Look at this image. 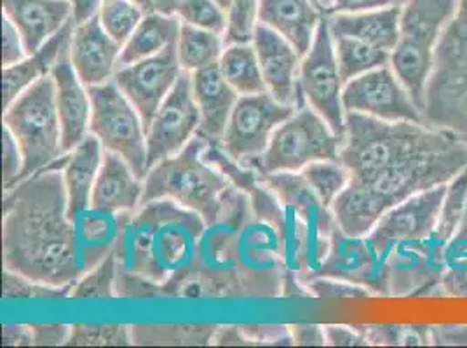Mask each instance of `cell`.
<instances>
[{
  "mask_svg": "<svg viewBox=\"0 0 467 348\" xmlns=\"http://www.w3.org/2000/svg\"><path fill=\"white\" fill-rule=\"evenodd\" d=\"M338 160L350 181L370 189L388 208L410 195L445 185L467 168V139L415 122L346 114Z\"/></svg>",
  "mask_w": 467,
  "mask_h": 348,
  "instance_id": "obj_1",
  "label": "cell"
},
{
  "mask_svg": "<svg viewBox=\"0 0 467 348\" xmlns=\"http://www.w3.org/2000/svg\"><path fill=\"white\" fill-rule=\"evenodd\" d=\"M4 271L68 288L91 269L78 220L68 214L61 169H44L7 190L2 204ZM88 248V246H86Z\"/></svg>",
  "mask_w": 467,
  "mask_h": 348,
  "instance_id": "obj_2",
  "label": "cell"
},
{
  "mask_svg": "<svg viewBox=\"0 0 467 348\" xmlns=\"http://www.w3.org/2000/svg\"><path fill=\"white\" fill-rule=\"evenodd\" d=\"M116 218L112 251L119 269L157 284L162 296H175L176 286L194 269L204 220L171 200L141 204Z\"/></svg>",
  "mask_w": 467,
  "mask_h": 348,
  "instance_id": "obj_3",
  "label": "cell"
},
{
  "mask_svg": "<svg viewBox=\"0 0 467 348\" xmlns=\"http://www.w3.org/2000/svg\"><path fill=\"white\" fill-rule=\"evenodd\" d=\"M206 147V138L194 136L183 150L150 168L143 178L141 204L171 200L213 227L223 214L233 183L204 159Z\"/></svg>",
  "mask_w": 467,
  "mask_h": 348,
  "instance_id": "obj_4",
  "label": "cell"
},
{
  "mask_svg": "<svg viewBox=\"0 0 467 348\" xmlns=\"http://www.w3.org/2000/svg\"><path fill=\"white\" fill-rule=\"evenodd\" d=\"M455 11L457 0H409L401 9V34L389 65L422 114L436 46Z\"/></svg>",
  "mask_w": 467,
  "mask_h": 348,
  "instance_id": "obj_5",
  "label": "cell"
},
{
  "mask_svg": "<svg viewBox=\"0 0 467 348\" xmlns=\"http://www.w3.org/2000/svg\"><path fill=\"white\" fill-rule=\"evenodd\" d=\"M25 159L21 181L53 168L63 155V131L53 76H46L16 97L2 116Z\"/></svg>",
  "mask_w": 467,
  "mask_h": 348,
  "instance_id": "obj_6",
  "label": "cell"
},
{
  "mask_svg": "<svg viewBox=\"0 0 467 348\" xmlns=\"http://www.w3.org/2000/svg\"><path fill=\"white\" fill-rule=\"evenodd\" d=\"M340 143L342 136L312 107L304 105L274 131L267 150L243 166L258 174L300 173L316 160H338Z\"/></svg>",
  "mask_w": 467,
  "mask_h": 348,
  "instance_id": "obj_7",
  "label": "cell"
},
{
  "mask_svg": "<svg viewBox=\"0 0 467 348\" xmlns=\"http://www.w3.org/2000/svg\"><path fill=\"white\" fill-rule=\"evenodd\" d=\"M91 97L89 133L105 150L120 155L143 179L147 176V133L135 105L119 89L114 78L88 87Z\"/></svg>",
  "mask_w": 467,
  "mask_h": 348,
  "instance_id": "obj_8",
  "label": "cell"
},
{
  "mask_svg": "<svg viewBox=\"0 0 467 348\" xmlns=\"http://www.w3.org/2000/svg\"><path fill=\"white\" fill-rule=\"evenodd\" d=\"M298 82L307 105L323 117L337 135L346 133V110L342 103L344 82L338 70L335 42L325 16L316 32L309 53L300 61Z\"/></svg>",
  "mask_w": 467,
  "mask_h": 348,
  "instance_id": "obj_9",
  "label": "cell"
},
{
  "mask_svg": "<svg viewBox=\"0 0 467 348\" xmlns=\"http://www.w3.org/2000/svg\"><path fill=\"white\" fill-rule=\"evenodd\" d=\"M296 110L298 107L277 101L269 91L239 97L218 143L239 164H246L267 150L274 131Z\"/></svg>",
  "mask_w": 467,
  "mask_h": 348,
  "instance_id": "obj_10",
  "label": "cell"
},
{
  "mask_svg": "<svg viewBox=\"0 0 467 348\" xmlns=\"http://www.w3.org/2000/svg\"><path fill=\"white\" fill-rule=\"evenodd\" d=\"M342 103L346 114L356 112L388 122L428 124L390 65L349 80L342 91Z\"/></svg>",
  "mask_w": 467,
  "mask_h": 348,
  "instance_id": "obj_11",
  "label": "cell"
},
{
  "mask_svg": "<svg viewBox=\"0 0 467 348\" xmlns=\"http://www.w3.org/2000/svg\"><path fill=\"white\" fill-rule=\"evenodd\" d=\"M199 126L201 114L192 95V77L183 72L147 129V169L183 150L199 133Z\"/></svg>",
  "mask_w": 467,
  "mask_h": 348,
  "instance_id": "obj_12",
  "label": "cell"
},
{
  "mask_svg": "<svg viewBox=\"0 0 467 348\" xmlns=\"http://www.w3.org/2000/svg\"><path fill=\"white\" fill-rule=\"evenodd\" d=\"M447 185H438L419 194L410 195L384 214L368 235L375 251L384 261L398 244L417 242L431 237L447 194Z\"/></svg>",
  "mask_w": 467,
  "mask_h": 348,
  "instance_id": "obj_13",
  "label": "cell"
},
{
  "mask_svg": "<svg viewBox=\"0 0 467 348\" xmlns=\"http://www.w3.org/2000/svg\"><path fill=\"white\" fill-rule=\"evenodd\" d=\"M183 68L178 59V40L159 55L141 59L130 67L117 68L114 82L135 105L145 124V133L159 107L182 77Z\"/></svg>",
  "mask_w": 467,
  "mask_h": 348,
  "instance_id": "obj_14",
  "label": "cell"
},
{
  "mask_svg": "<svg viewBox=\"0 0 467 348\" xmlns=\"http://www.w3.org/2000/svg\"><path fill=\"white\" fill-rule=\"evenodd\" d=\"M312 277H330L386 294L384 261L371 246L368 237H352L337 229L331 232L330 246ZM307 279V281H309Z\"/></svg>",
  "mask_w": 467,
  "mask_h": 348,
  "instance_id": "obj_15",
  "label": "cell"
},
{
  "mask_svg": "<svg viewBox=\"0 0 467 348\" xmlns=\"http://www.w3.org/2000/svg\"><path fill=\"white\" fill-rule=\"evenodd\" d=\"M254 46L267 91L285 105L298 108L307 105L298 82L302 56L292 42L260 23L254 32Z\"/></svg>",
  "mask_w": 467,
  "mask_h": 348,
  "instance_id": "obj_16",
  "label": "cell"
},
{
  "mask_svg": "<svg viewBox=\"0 0 467 348\" xmlns=\"http://www.w3.org/2000/svg\"><path fill=\"white\" fill-rule=\"evenodd\" d=\"M120 51L122 46L103 30L98 15L76 25L70 42V61L86 87L114 78Z\"/></svg>",
  "mask_w": 467,
  "mask_h": 348,
  "instance_id": "obj_17",
  "label": "cell"
},
{
  "mask_svg": "<svg viewBox=\"0 0 467 348\" xmlns=\"http://www.w3.org/2000/svg\"><path fill=\"white\" fill-rule=\"evenodd\" d=\"M57 86V105H58L63 148L70 152L78 143L89 135L91 126V97L88 87L78 78L70 61V51H67L55 68L51 70Z\"/></svg>",
  "mask_w": 467,
  "mask_h": 348,
  "instance_id": "obj_18",
  "label": "cell"
},
{
  "mask_svg": "<svg viewBox=\"0 0 467 348\" xmlns=\"http://www.w3.org/2000/svg\"><path fill=\"white\" fill-rule=\"evenodd\" d=\"M260 179L288 213L306 223L316 237L330 241L331 232L337 229V221L330 208H327L314 194L302 173L260 174Z\"/></svg>",
  "mask_w": 467,
  "mask_h": 348,
  "instance_id": "obj_19",
  "label": "cell"
},
{
  "mask_svg": "<svg viewBox=\"0 0 467 348\" xmlns=\"http://www.w3.org/2000/svg\"><path fill=\"white\" fill-rule=\"evenodd\" d=\"M4 16L20 30L26 53L34 55L74 20V9L68 0H2Z\"/></svg>",
  "mask_w": 467,
  "mask_h": 348,
  "instance_id": "obj_20",
  "label": "cell"
},
{
  "mask_svg": "<svg viewBox=\"0 0 467 348\" xmlns=\"http://www.w3.org/2000/svg\"><path fill=\"white\" fill-rule=\"evenodd\" d=\"M143 179L120 155L105 150L103 162L98 173L91 210L109 216L131 213L141 206Z\"/></svg>",
  "mask_w": 467,
  "mask_h": 348,
  "instance_id": "obj_21",
  "label": "cell"
},
{
  "mask_svg": "<svg viewBox=\"0 0 467 348\" xmlns=\"http://www.w3.org/2000/svg\"><path fill=\"white\" fill-rule=\"evenodd\" d=\"M424 117L429 126L453 131L467 139V74L432 68L426 86Z\"/></svg>",
  "mask_w": 467,
  "mask_h": 348,
  "instance_id": "obj_22",
  "label": "cell"
},
{
  "mask_svg": "<svg viewBox=\"0 0 467 348\" xmlns=\"http://www.w3.org/2000/svg\"><path fill=\"white\" fill-rule=\"evenodd\" d=\"M191 77L192 95L201 114L197 135L206 138L208 141H220L227 129L239 95L222 76L218 63L197 70L191 74Z\"/></svg>",
  "mask_w": 467,
  "mask_h": 348,
  "instance_id": "obj_23",
  "label": "cell"
},
{
  "mask_svg": "<svg viewBox=\"0 0 467 348\" xmlns=\"http://www.w3.org/2000/svg\"><path fill=\"white\" fill-rule=\"evenodd\" d=\"M105 148L93 133L86 136L70 152L63 155L61 173L68 197V214L78 220L91 210V194L97 181Z\"/></svg>",
  "mask_w": 467,
  "mask_h": 348,
  "instance_id": "obj_24",
  "label": "cell"
},
{
  "mask_svg": "<svg viewBox=\"0 0 467 348\" xmlns=\"http://www.w3.org/2000/svg\"><path fill=\"white\" fill-rule=\"evenodd\" d=\"M76 30V21L70 20L57 36L47 40L37 53L28 55L26 58L4 67L2 70V103L4 110L20 97L23 91H26L32 84H36L46 76H51V70L58 63V59L70 51V42Z\"/></svg>",
  "mask_w": 467,
  "mask_h": 348,
  "instance_id": "obj_25",
  "label": "cell"
},
{
  "mask_svg": "<svg viewBox=\"0 0 467 348\" xmlns=\"http://www.w3.org/2000/svg\"><path fill=\"white\" fill-rule=\"evenodd\" d=\"M325 16L312 0H260L258 20L290 40L304 58Z\"/></svg>",
  "mask_w": 467,
  "mask_h": 348,
  "instance_id": "obj_26",
  "label": "cell"
},
{
  "mask_svg": "<svg viewBox=\"0 0 467 348\" xmlns=\"http://www.w3.org/2000/svg\"><path fill=\"white\" fill-rule=\"evenodd\" d=\"M401 9L389 7L365 13L328 15L333 37H352L392 53L401 34Z\"/></svg>",
  "mask_w": 467,
  "mask_h": 348,
  "instance_id": "obj_27",
  "label": "cell"
},
{
  "mask_svg": "<svg viewBox=\"0 0 467 348\" xmlns=\"http://www.w3.org/2000/svg\"><path fill=\"white\" fill-rule=\"evenodd\" d=\"M180 28L182 20L176 15H162L159 11L147 13L133 36L122 46L119 68L159 55L178 40Z\"/></svg>",
  "mask_w": 467,
  "mask_h": 348,
  "instance_id": "obj_28",
  "label": "cell"
},
{
  "mask_svg": "<svg viewBox=\"0 0 467 348\" xmlns=\"http://www.w3.org/2000/svg\"><path fill=\"white\" fill-rule=\"evenodd\" d=\"M218 68L239 97L267 91L254 42L225 46L222 58L218 61Z\"/></svg>",
  "mask_w": 467,
  "mask_h": 348,
  "instance_id": "obj_29",
  "label": "cell"
},
{
  "mask_svg": "<svg viewBox=\"0 0 467 348\" xmlns=\"http://www.w3.org/2000/svg\"><path fill=\"white\" fill-rule=\"evenodd\" d=\"M223 49V36L182 23L178 37V59L183 72L194 74L201 68L212 67L220 61Z\"/></svg>",
  "mask_w": 467,
  "mask_h": 348,
  "instance_id": "obj_30",
  "label": "cell"
},
{
  "mask_svg": "<svg viewBox=\"0 0 467 348\" xmlns=\"http://www.w3.org/2000/svg\"><path fill=\"white\" fill-rule=\"evenodd\" d=\"M335 55L344 86L370 70L390 63V53L352 37H333Z\"/></svg>",
  "mask_w": 467,
  "mask_h": 348,
  "instance_id": "obj_31",
  "label": "cell"
},
{
  "mask_svg": "<svg viewBox=\"0 0 467 348\" xmlns=\"http://www.w3.org/2000/svg\"><path fill=\"white\" fill-rule=\"evenodd\" d=\"M467 211V168L455 174L447 185V194L441 204L436 230L431 235L440 246H447L448 241L461 229Z\"/></svg>",
  "mask_w": 467,
  "mask_h": 348,
  "instance_id": "obj_32",
  "label": "cell"
},
{
  "mask_svg": "<svg viewBox=\"0 0 467 348\" xmlns=\"http://www.w3.org/2000/svg\"><path fill=\"white\" fill-rule=\"evenodd\" d=\"M218 326H131L138 345H208Z\"/></svg>",
  "mask_w": 467,
  "mask_h": 348,
  "instance_id": "obj_33",
  "label": "cell"
},
{
  "mask_svg": "<svg viewBox=\"0 0 467 348\" xmlns=\"http://www.w3.org/2000/svg\"><path fill=\"white\" fill-rule=\"evenodd\" d=\"M116 252H107L95 267H91L82 277L72 284L70 298L78 300H110L117 296Z\"/></svg>",
  "mask_w": 467,
  "mask_h": 348,
  "instance_id": "obj_34",
  "label": "cell"
},
{
  "mask_svg": "<svg viewBox=\"0 0 467 348\" xmlns=\"http://www.w3.org/2000/svg\"><path fill=\"white\" fill-rule=\"evenodd\" d=\"M300 173L327 208H331L350 181V171L340 160H316Z\"/></svg>",
  "mask_w": 467,
  "mask_h": 348,
  "instance_id": "obj_35",
  "label": "cell"
},
{
  "mask_svg": "<svg viewBox=\"0 0 467 348\" xmlns=\"http://www.w3.org/2000/svg\"><path fill=\"white\" fill-rule=\"evenodd\" d=\"M145 15L147 13L131 0H101L98 9V18L103 30L120 46L133 36Z\"/></svg>",
  "mask_w": 467,
  "mask_h": 348,
  "instance_id": "obj_36",
  "label": "cell"
},
{
  "mask_svg": "<svg viewBox=\"0 0 467 348\" xmlns=\"http://www.w3.org/2000/svg\"><path fill=\"white\" fill-rule=\"evenodd\" d=\"M434 68H447L467 74V18L455 15L436 46Z\"/></svg>",
  "mask_w": 467,
  "mask_h": 348,
  "instance_id": "obj_37",
  "label": "cell"
},
{
  "mask_svg": "<svg viewBox=\"0 0 467 348\" xmlns=\"http://www.w3.org/2000/svg\"><path fill=\"white\" fill-rule=\"evenodd\" d=\"M175 15L185 25H192L218 36H223L227 28V9L216 0H180Z\"/></svg>",
  "mask_w": 467,
  "mask_h": 348,
  "instance_id": "obj_38",
  "label": "cell"
},
{
  "mask_svg": "<svg viewBox=\"0 0 467 348\" xmlns=\"http://www.w3.org/2000/svg\"><path fill=\"white\" fill-rule=\"evenodd\" d=\"M133 343L131 326L122 324H76L68 340V345L78 347H126Z\"/></svg>",
  "mask_w": 467,
  "mask_h": 348,
  "instance_id": "obj_39",
  "label": "cell"
},
{
  "mask_svg": "<svg viewBox=\"0 0 467 348\" xmlns=\"http://www.w3.org/2000/svg\"><path fill=\"white\" fill-rule=\"evenodd\" d=\"M260 0H234L227 9V28L223 34L225 46L252 44L258 20Z\"/></svg>",
  "mask_w": 467,
  "mask_h": 348,
  "instance_id": "obj_40",
  "label": "cell"
},
{
  "mask_svg": "<svg viewBox=\"0 0 467 348\" xmlns=\"http://www.w3.org/2000/svg\"><path fill=\"white\" fill-rule=\"evenodd\" d=\"M70 291L72 286L55 288L49 284L26 279L15 271H4L2 294L7 300H57V298L70 296Z\"/></svg>",
  "mask_w": 467,
  "mask_h": 348,
  "instance_id": "obj_41",
  "label": "cell"
},
{
  "mask_svg": "<svg viewBox=\"0 0 467 348\" xmlns=\"http://www.w3.org/2000/svg\"><path fill=\"white\" fill-rule=\"evenodd\" d=\"M306 284L309 286L312 296L321 300H358L371 294V291L361 284L330 277H312Z\"/></svg>",
  "mask_w": 467,
  "mask_h": 348,
  "instance_id": "obj_42",
  "label": "cell"
},
{
  "mask_svg": "<svg viewBox=\"0 0 467 348\" xmlns=\"http://www.w3.org/2000/svg\"><path fill=\"white\" fill-rule=\"evenodd\" d=\"M25 169V159L21 154L20 145L11 135L7 128H4L2 133V183H4V192L11 190L21 181Z\"/></svg>",
  "mask_w": 467,
  "mask_h": 348,
  "instance_id": "obj_43",
  "label": "cell"
},
{
  "mask_svg": "<svg viewBox=\"0 0 467 348\" xmlns=\"http://www.w3.org/2000/svg\"><path fill=\"white\" fill-rule=\"evenodd\" d=\"M28 56L20 30L13 21L2 16V67L16 65Z\"/></svg>",
  "mask_w": 467,
  "mask_h": 348,
  "instance_id": "obj_44",
  "label": "cell"
},
{
  "mask_svg": "<svg viewBox=\"0 0 467 348\" xmlns=\"http://www.w3.org/2000/svg\"><path fill=\"white\" fill-rule=\"evenodd\" d=\"M252 345H293L290 326H239Z\"/></svg>",
  "mask_w": 467,
  "mask_h": 348,
  "instance_id": "obj_45",
  "label": "cell"
},
{
  "mask_svg": "<svg viewBox=\"0 0 467 348\" xmlns=\"http://www.w3.org/2000/svg\"><path fill=\"white\" fill-rule=\"evenodd\" d=\"M409 0H333L331 7L325 13L337 15V13H365V11H377V9H389V7H403Z\"/></svg>",
  "mask_w": 467,
  "mask_h": 348,
  "instance_id": "obj_46",
  "label": "cell"
},
{
  "mask_svg": "<svg viewBox=\"0 0 467 348\" xmlns=\"http://www.w3.org/2000/svg\"><path fill=\"white\" fill-rule=\"evenodd\" d=\"M327 345L335 347H367L370 345L368 338L358 326H327L325 328Z\"/></svg>",
  "mask_w": 467,
  "mask_h": 348,
  "instance_id": "obj_47",
  "label": "cell"
},
{
  "mask_svg": "<svg viewBox=\"0 0 467 348\" xmlns=\"http://www.w3.org/2000/svg\"><path fill=\"white\" fill-rule=\"evenodd\" d=\"M34 345L40 347H55V345H68L72 326L67 324H32Z\"/></svg>",
  "mask_w": 467,
  "mask_h": 348,
  "instance_id": "obj_48",
  "label": "cell"
},
{
  "mask_svg": "<svg viewBox=\"0 0 467 348\" xmlns=\"http://www.w3.org/2000/svg\"><path fill=\"white\" fill-rule=\"evenodd\" d=\"M293 336V345H327V336H325V328L316 326V324H295L290 326Z\"/></svg>",
  "mask_w": 467,
  "mask_h": 348,
  "instance_id": "obj_49",
  "label": "cell"
},
{
  "mask_svg": "<svg viewBox=\"0 0 467 348\" xmlns=\"http://www.w3.org/2000/svg\"><path fill=\"white\" fill-rule=\"evenodd\" d=\"M431 331L434 345H467V326H434Z\"/></svg>",
  "mask_w": 467,
  "mask_h": 348,
  "instance_id": "obj_50",
  "label": "cell"
},
{
  "mask_svg": "<svg viewBox=\"0 0 467 348\" xmlns=\"http://www.w3.org/2000/svg\"><path fill=\"white\" fill-rule=\"evenodd\" d=\"M441 286L447 294L467 298V265L459 269H447L441 275Z\"/></svg>",
  "mask_w": 467,
  "mask_h": 348,
  "instance_id": "obj_51",
  "label": "cell"
},
{
  "mask_svg": "<svg viewBox=\"0 0 467 348\" xmlns=\"http://www.w3.org/2000/svg\"><path fill=\"white\" fill-rule=\"evenodd\" d=\"M2 343L4 345H34V334L30 326L23 324H4L2 328Z\"/></svg>",
  "mask_w": 467,
  "mask_h": 348,
  "instance_id": "obj_52",
  "label": "cell"
},
{
  "mask_svg": "<svg viewBox=\"0 0 467 348\" xmlns=\"http://www.w3.org/2000/svg\"><path fill=\"white\" fill-rule=\"evenodd\" d=\"M212 343L214 345H235V347L252 345V342L246 338V334L239 326H222V328L216 329Z\"/></svg>",
  "mask_w": 467,
  "mask_h": 348,
  "instance_id": "obj_53",
  "label": "cell"
},
{
  "mask_svg": "<svg viewBox=\"0 0 467 348\" xmlns=\"http://www.w3.org/2000/svg\"><path fill=\"white\" fill-rule=\"evenodd\" d=\"M74 9V21L76 25L97 16L98 9L101 5V0H68Z\"/></svg>",
  "mask_w": 467,
  "mask_h": 348,
  "instance_id": "obj_54",
  "label": "cell"
},
{
  "mask_svg": "<svg viewBox=\"0 0 467 348\" xmlns=\"http://www.w3.org/2000/svg\"><path fill=\"white\" fill-rule=\"evenodd\" d=\"M180 0H156V11L162 15H175L176 5Z\"/></svg>",
  "mask_w": 467,
  "mask_h": 348,
  "instance_id": "obj_55",
  "label": "cell"
},
{
  "mask_svg": "<svg viewBox=\"0 0 467 348\" xmlns=\"http://www.w3.org/2000/svg\"><path fill=\"white\" fill-rule=\"evenodd\" d=\"M131 2L137 4L138 7H141L145 13L156 11V0H131Z\"/></svg>",
  "mask_w": 467,
  "mask_h": 348,
  "instance_id": "obj_56",
  "label": "cell"
},
{
  "mask_svg": "<svg viewBox=\"0 0 467 348\" xmlns=\"http://www.w3.org/2000/svg\"><path fill=\"white\" fill-rule=\"evenodd\" d=\"M455 15L467 18V0H457V11Z\"/></svg>",
  "mask_w": 467,
  "mask_h": 348,
  "instance_id": "obj_57",
  "label": "cell"
},
{
  "mask_svg": "<svg viewBox=\"0 0 467 348\" xmlns=\"http://www.w3.org/2000/svg\"><path fill=\"white\" fill-rule=\"evenodd\" d=\"M316 2H317V4H319V5H321V7H323V11H325V13H327V11H328V9H330L331 2H333V0H316Z\"/></svg>",
  "mask_w": 467,
  "mask_h": 348,
  "instance_id": "obj_58",
  "label": "cell"
},
{
  "mask_svg": "<svg viewBox=\"0 0 467 348\" xmlns=\"http://www.w3.org/2000/svg\"><path fill=\"white\" fill-rule=\"evenodd\" d=\"M457 233H462V235H466L467 237V211L466 216H464V221H462V225H461V229L457 230Z\"/></svg>",
  "mask_w": 467,
  "mask_h": 348,
  "instance_id": "obj_59",
  "label": "cell"
},
{
  "mask_svg": "<svg viewBox=\"0 0 467 348\" xmlns=\"http://www.w3.org/2000/svg\"><path fill=\"white\" fill-rule=\"evenodd\" d=\"M222 7H225V9H229L231 7V4H233L234 0H216Z\"/></svg>",
  "mask_w": 467,
  "mask_h": 348,
  "instance_id": "obj_60",
  "label": "cell"
}]
</instances>
